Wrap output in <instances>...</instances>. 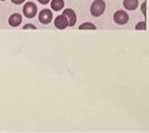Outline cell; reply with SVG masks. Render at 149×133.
<instances>
[{
  "label": "cell",
  "instance_id": "obj_16",
  "mask_svg": "<svg viewBox=\"0 0 149 133\" xmlns=\"http://www.w3.org/2000/svg\"><path fill=\"white\" fill-rule=\"evenodd\" d=\"M0 1H6V0H0Z\"/></svg>",
  "mask_w": 149,
  "mask_h": 133
},
{
  "label": "cell",
  "instance_id": "obj_13",
  "mask_svg": "<svg viewBox=\"0 0 149 133\" xmlns=\"http://www.w3.org/2000/svg\"><path fill=\"white\" fill-rule=\"evenodd\" d=\"M14 4H22V3L25 2L26 0H11Z\"/></svg>",
  "mask_w": 149,
  "mask_h": 133
},
{
  "label": "cell",
  "instance_id": "obj_7",
  "mask_svg": "<svg viewBox=\"0 0 149 133\" xmlns=\"http://www.w3.org/2000/svg\"><path fill=\"white\" fill-rule=\"evenodd\" d=\"M22 22V16L18 13H15V14H12L9 18V25L11 27H18Z\"/></svg>",
  "mask_w": 149,
  "mask_h": 133
},
{
  "label": "cell",
  "instance_id": "obj_1",
  "mask_svg": "<svg viewBox=\"0 0 149 133\" xmlns=\"http://www.w3.org/2000/svg\"><path fill=\"white\" fill-rule=\"evenodd\" d=\"M106 10V2L103 0H95L91 6V14L94 17H99L104 13Z\"/></svg>",
  "mask_w": 149,
  "mask_h": 133
},
{
  "label": "cell",
  "instance_id": "obj_4",
  "mask_svg": "<svg viewBox=\"0 0 149 133\" xmlns=\"http://www.w3.org/2000/svg\"><path fill=\"white\" fill-rule=\"evenodd\" d=\"M114 22L117 24V25H126L129 20V15L128 13H126L125 11H117V12L114 13Z\"/></svg>",
  "mask_w": 149,
  "mask_h": 133
},
{
  "label": "cell",
  "instance_id": "obj_10",
  "mask_svg": "<svg viewBox=\"0 0 149 133\" xmlns=\"http://www.w3.org/2000/svg\"><path fill=\"white\" fill-rule=\"evenodd\" d=\"M96 26L92 22H84L79 26V30H96Z\"/></svg>",
  "mask_w": 149,
  "mask_h": 133
},
{
  "label": "cell",
  "instance_id": "obj_14",
  "mask_svg": "<svg viewBox=\"0 0 149 133\" xmlns=\"http://www.w3.org/2000/svg\"><path fill=\"white\" fill-rule=\"evenodd\" d=\"M40 4H48L50 2V0H37Z\"/></svg>",
  "mask_w": 149,
  "mask_h": 133
},
{
  "label": "cell",
  "instance_id": "obj_5",
  "mask_svg": "<svg viewBox=\"0 0 149 133\" xmlns=\"http://www.w3.org/2000/svg\"><path fill=\"white\" fill-rule=\"evenodd\" d=\"M63 15H65V17L68 20V27H74L77 22V15L74 13V10L72 9H66L63 12Z\"/></svg>",
  "mask_w": 149,
  "mask_h": 133
},
{
  "label": "cell",
  "instance_id": "obj_6",
  "mask_svg": "<svg viewBox=\"0 0 149 133\" xmlns=\"http://www.w3.org/2000/svg\"><path fill=\"white\" fill-rule=\"evenodd\" d=\"M54 26L56 28L60 29V30H64L68 27V20L65 17V15H59L54 19Z\"/></svg>",
  "mask_w": 149,
  "mask_h": 133
},
{
  "label": "cell",
  "instance_id": "obj_12",
  "mask_svg": "<svg viewBox=\"0 0 149 133\" xmlns=\"http://www.w3.org/2000/svg\"><path fill=\"white\" fill-rule=\"evenodd\" d=\"M27 29H32V30H36V26L31 25V24H28V25L24 26V30H27Z\"/></svg>",
  "mask_w": 149,
  "mask_h": 133
},
{
  "label": "cell",
  "instance_id": "obj_2",
  "mask_svg": "<svg viewBox=\"0 0 149 133\" xmlns=\"http://www.w3.org/2000/svg\"><path fill=\"white\" fill-rule=\"evenodd\" d=\"M22 13L27 18H34L37 13V6L33 2H27L22 8Z\"/></svg>",
  "mask_w": 149,
  "mask_h": 133
},
{
  "label": "cell",
  "instance_id": "obj_8",
  "mask_svg": "<svg viewBox=\"0 0 149 133\" xmlns=\"http://www.w3.org/2000/svg\"><path fill=\"white\" fill-rule=\"evenodd\" d=\"M124 6L125 9L129 11H133L139 6V1L137 0H124Z\"/></svg>",
  "mask_w": 149,
  "mask_h": 133
},
{
  "label": "cell",
  "instance_id": "obj_11",
  "mask_svg": "<svg viewBox=\"0 0 149 133\" xmlns=\"http://www.w3.org/2000/svg\"><path fill=\"white\" fill-rule=\"evenodd\" d=\"M135 30H140V31H144V30H146V22H139V24L135 26Z\"/></svg>",
  "mask_w": 149,
  "mask_h": 133
},
{
  "label": "cell",
  "instance_id": "obj_9",
  "mask_svg": "<svg viewBox=\"0 0 149 133\" xmlns=\"http://www.w3.org/2000/svg\"><path fill=\"white\" fill-rule=\"evenodd\" d=\"M50 6L53 11H61L64 8V0H51Z\"/></svg>",
  "mask_w": 149,
  "mask_h": 133
},
{
  "label": "cell",
  "instance_id": "obj_15",
  "mask_svg": "<svg viewBox=\"0 0 149 133\" xmlns=\"http://www.w3.org/2000/svg\"><path fill=\"white\" fill-rule=\"evenodd\" d=\"M145 6H146V3H143V4H142V12H143L144 15H146V11H145Z\"/></svg>",
  "mask_w": 149,
  "mask_h": 133
},
{
  "label": "cell",
  "instance_id": "obj_3",
  "mask_svg": "<svg viewBox=\"0 0 149 133\" xmlns=\"http://www.w3.org/2000/svg\"><path fill=\"white\" fill-rule=\"evenodd\" d=\"M53 18L52 12L48 9H44L38 13V20H40L43 25H48Z\"/></svg>",
  "mask_w": 149,
  "mask_h": 133
}]
</instances>
